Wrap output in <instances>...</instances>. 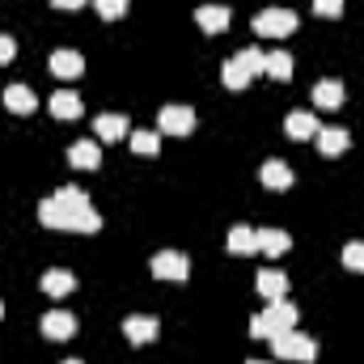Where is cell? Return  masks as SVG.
Segmentation results:
<instances>
[{
  "instance_id": "cell-1",
  "label": "cell",
  "mask_w": 364,
  "mask_h": 364,
  "mask_svg": "<svg viewBox=\"0 0 364 364\" xmlns=\"http://www.w3.org/2000/svg\"><path fill=\"white\" fill-rule=\"evenodd\" d=\"M292 322H296V309L279 296V301H272V305L250 322V335H255V339H275V335L292 331Z\"/></svg>"
},
{
  "instance_id": "cell-2",
  "label": "cell",
  "mask_w": 364,
  "mask_h": 364,
  "mask_svg": "<svg viewBox=\"0 0 364 364\" xmlns=\"http://www.w3.org/2000/svg\"><path fill=\"white\" fill-rule=\"evenodd\" d=\"M272 348H275V356H279V360H314V356H318L314 339H305V335H296V331H284V335H275Z\"/></svg>"
},
{
  "instance_id": "cell-3",
  "label": "cell",
  "mask_w": 364,
  "mask_h": 364,
  "mask_svg": "<svg viewBox=\"0 0 364 364\" xmlns=\"http://www.w3.org/2000/svg\"><path fill=\"white\" fill-rule=\"evenodd\" d=\"M292 30H296V13H288V9H267L255 17V34H263V38H284Z\"/></svg>"
},
{
  "instance_id": "cell-4",
  "label": "cell",
  "mask_w": 364,
  "mask_h": 364,
  "mask_svg": "<svg viewBox=\"0 0 364 364\" xmlns=\"http://www.w3.org/2000/svg\"><path fill=\"white\" fill-rule=\"evenodd\" d=\"M157 123H161V132H170V136H186V132L195 127V110H191V106H166Z\"/></svg>"
},
{
  "instance_id": "cell-5",
  "label": "cell",
  "mask_w": 364,
  "mask_h": 364,
  "mask_svg": "<svg viewBox=\"0 0 364 364\" xmlns=\"http://www.w3.org/2000/svg\"><path fill=\"white\" fill-rule=\"evenodd\" d=\"M186 272H191V263L182 259L178 250H161L153 259V275H161V279H186Z\"/></svg>"
},
{
  "instance_id": "cell-6",
  "label": "cell",
  "mask_w": 364,
  "mask_h": 364,
  "mask_svg": "<svg viewBox=\"0 0 364 364\" xmlns=\"http://www.w3.org/2000/svg\"><path fill=\"white\" fill-rule=\"evenodd\" d=\"M68 161H73L77 170H97V166H102V149H97L93 140H77V144L68 149Z\"/></svg>"
},
{
  "instance_id": "cell-7",
  "label": "cell",
  "mask_w": 364,
  "mask_h": 364,
  "mask_svg": "<svg viewBox=\"0 0 364 364\" xmlns=\"http://www.w3.org/2000/svg\"><path fill=\"white\" fill-rule=\"evenodd\" d=\"M195 21H199V30H208V34H220V30L229 26V9H225V4H203V9L195 13Z\"/></svg>"
},
{
  "instance_id": "cell-8",
  "label": "cell",
  "mask_w": 364,
  "mask_h": 364,
  "mask_svg": "<svg viewBox=\"0 0 364 364\" xmlns=\"http://www.w3.org/2000/svg\"><path fill=\"white\" fill-rule=\"evenodd\" d=\"M81 68H85V60H81L77 51H55V55H51V73H55L60 81H73V77H81Z\"/></svg>"
},
{
  "instance_id": "cell-9",
  "label": "cell",
  "mask_w": 364,
  "mask_h": 364,
  "mask_svg": "<svg viewBox=\"0 0 364 364\" xmlns=\"http://www.w3.org/2000/svg\"><path fill=\"white\" fill-rule=\"evenodd\" d=\"M73 331H77V318L64 314V309H55V314L43 318V335H47V339H68Z\"/></svg>"
},
{
  "instance_id": "cell-10",
  "label": "cell",
  "mask_w": 364,
  "mask_h": 364,
  "mask_svg": "<svg viewBox=\"0 0 364 364\" xmlns=\"http://www.w3.org/2000/svg\"><path fill=\"white\" fill-rule=\"evenodd\" d=\"M123 331H127V339H132V343H153V339H157V318L136 314V318H127V322H123Z\"/></svg>"
},
{
  "instance_id": "cell-11",
  "label": "cell",
  "mask_w": 364,
  "mask_h": 364,
  "mask_svg": "<svg viewBox=\"0 0 364 364\" xmlns=\"http://www.w3.org/2000/svg\"><path fill=\"white\" fill-rule=\"evenodd\" d=\"M97 136L102 140H123V136H132V127H127V119L123 114H97Z\"/></svg>"
},
{
  "instance_id": "cell-12",
  "label": "cell",
  "mask_w": 364,
  "mask_h": 364,
  "mask_svg": "<svg viewBox=\"0 0 364 364\" xmlns=\"http://www.w3.org/2000/svg\"><path fill=\"white\" fill-rule=\"evenodd\" d=\"M288 136H292V140H309V136H318V114L292 110V114H288Z\"/></svg>"
},
{
  "instance_id": "cell-13",
  "label": "cell",
  "mask_w": 364,
  "mask_h": 364,
  "mask_svg": "<svg viewBox=\"0 0 364 364\" xmlns=\"http://www.w3.org/2000/svg\"><path fill=\"white\" fill-rule=\"evenodd\" d=\"M318 149H322L326 157H339V153L348 149V132H343V127H318Z\"/></svg>"
},
{
  "instance_id": "cell-14",
  "label": "cell",
  "mask_w": 364,
  "mask_h": 364,
  "mask_svg": "<svg viewBox=\"0 0 364 364\" xmlns=\"http://www.w3.org/2000/svg\"><path fill=\"white\" fill-rule=\"evenodd\" d=\"M288 246H292V237H288L284 229H259V250H263V255L279 259V255H284Z\"/></svg>"
},
{
  "instance_id": "cell-15",
  "label": "cell",
  "mask_w": 364,
  "mask_h": 364,
  "mask_svg": "<svg viewBox=\"0 0 364 364\" xmlns=\"http://www.w3.org/2000/svg\"><path fill=\"white\" fill-rule=\"evenodd\" d=\"M229 250H233V255H255V250H259V233L246 229V225H237V229L229 233Z\"/></svg>"
},
{
  "instance_id": "cell-16",
  "label": "cell",
  "mask_w": 364,
  "mask_h": 364,
  "mask_svg": "<svg viewBox=\"0 0 364 364\" xmlns=\"http://www.w3.org/2000/svg\"><path fill=\"white\" fill-rule=\"evenodd\" d=\"M4 106L17 110V114H30L38 102H34V93L26 90V85H9V90H4Z\"/></svg>"
},
{
  "instance_id": "cell-17",
  "label": "cell",
  "mask_w": 364,
  "mask_h": 364,
  "mask_svg": "<svg viewBox=\"0 0 364 364\" xmlns=\"http://www.w3.org/2000/svg\"><path fill=\"white\" fill-rule=\"evenodd\" d=\"M51 114H60V119H77L81 114V97L73 90H60L55 97H51Z\"/></svg>"
},
{
  "instance_id": "cell-18",
  "label": "cell",
  "mask_w": 364,
  "mask_h": 364,
  "mask_svg": "<svg viewBox=\"0 0 364 364\" xmlns=\"http://www.w3.org/2000/svg\"><path fill=\"white\" fill-rule=\"evenodd\" d=\"M55 203L68 212V220H73V212H81V208H90V199H85V191H77V186H60L55 191Z\"/></svg>"
},
{
  "instance_id": "cell-19",
  "label": "cell",
  "mask_w": 364,
  "mask_h": 364,
  "mask_svg": "<svg viewBox=\"0 0 364 364\" xmlns=\"http://www.w3.org/2000/svg\"><path fill=\"white\" fill-rule=\"evenodd\" d=\"M38 220H43L47 229H68V212H64L55 199H43V203H38Z\"/></svg>"
},
{
  "instance_id": "cell-20",
  "label": "cell",
  "mask_w": 364,
  "mask_h": 364,
  "mask_svg": "<svg viewBox=\"0 0 364 364\" xmlns=\"http://www.w3.org/2000/svg\"><path fill=\"white\" fill-rule=\"evenodd\" d=\"M259 292H263L267 301H279V296L288 292V279H284V272H259Z\"/></svg>"
},
{
  "instance_id": "cell-21",
  "label": "cell",
  "mask_w": 364,
  "mask_h": 364,
  "mask_svg": "<svg viewBox=\"0 0 364 364\" xmlns=\"http://www.w3.org/2000/svg\"><path fill=\"white\" fill-rule=\"evenodd\" d=\"M314 102H318L322 110H335V106L343 102V85H339V81H318V90H314Z\"/></svg>"
},
{
  "instance_id": "cell-22",
  "label": "cell",
  "mask_w": 364,
  "mask_h": 364,
  "mask_svg": "<svg viewBox=\"0 0 364 364\" xmlns=\"http://www.w3.org/2000/svg\"><path fill=\"white\" fill-rule=\"evenodd\" d=\"M263 182H267L272 191H288V186H292V170H288L284 161H267V166H263Z\"/></svg>"
},
{
  "instance_id": "cell-23",
  "label": "cell",
  "mask_w": 364,
  "mask_h": 364,
  "mask_svg": "<svg viewBox=\"0 0 364 364\" xmlns=\"http://www.w3.org/2000/svg\"><path fill=\"white\" fill-rule=\"evenodd\" d=\"M43 292H47V296H68V292H73V275L60 272V267L47 272L43 275Z\"/></svg>"
},
{
  "instance_id": "cell-24",
  "label": "cell",
  "mask_w": 364,
  "mask_h": 364,
  "mask_svg": "<svg viewBox=\"0 0 364 364\" xmlns=\"http://www.w3.org/2000/svg\"><path fill=\"white\" fill-rule=\"evenodd\" d=\"M263 73L275 77V81H288V77H292V55H288V51H272L267 64H263Z\"/></svg>"
},
{
  "instance_id": "cell-25",
  "label": "cell",
  "mask_w": 364,
  "mask_h": 364,
  "mask_svg": "<svg viewBox=\"0 0 364 364\" xmlns=\"http://www.w3.org/2000/svg\"><path fill=\"white\" fill-rule=\"evenodd\" d=\"M220 81H225L229 90H246V85H250V77H246V68H242L237 60H229V64L220 68Z\"/></svg>"
},
{
  "instance_id": "cell-26",
  "label": "cell",
  "mask_w": 364,
  "mask_h": 364,
  "mask_svg": "<svg viewBox=\"0 0 364 364\" xmlns=\"http://www.w3.org/2000/svg\"><path fill=\"white\" fill-rule=\"evenodd\" d=\"M132 149L144 153V157H153V153L161 149V136H157V132H132Z\"/></svg>"
},
{
  "instance_id": "cell-27",
  "label": "cell",
  "mask_w": 364,
  "mask_h": 364,
  "mask_svg": "<svg viewBox=\"0 0 364 364\" xmlns=\"http://www.w3.org/2000/svg\"><path fill=\"white\" fill-rule=\"evenodd\" d=\"M237 64H242V68H246V77H250V81H255V77H259V73H263V64H267V55H259V51H255V47H246V51H242V55H237Z\"/></svg>"
},
{
  "instance_id": "cell-28",
  "label": "cell",
  "mask_w": 364,
  "mask_h": 364,
  "mask_svg": "<svg viewBox=\"0 0 364 364\" xmlns=\"http://www.w3.org/2000/svg\"><path fill=\"white\" fill-rule=\"evenodd\" d=\"M343 267L364 272V242H348V246H343Z\"/></svg>"
},
{
  "instance_id": "cell-29",
  "label": "cell",
  "mask_w": 364,
  "mask_h": 364,
  "mask_svg": "<svg viewBox=\"0 0 364 364\" xmlns=\"http://www.w3.org/2000/svg\"><path fill=\"white\" fill-rule=\"evenodd\" d=\"M93 4H97V13H102V17H110V21L127 13V0H93Z\"/></svg>"
},
{
  "instance_id": "cell-30",
  "label": "cell",
  "mask_w": 364,
  "mask_h": 364,
  "mask_svg": "<svg viewBox=\"0 0 364 364\" xmlns=\"http://www.w3.org/2000/svg\"><path fill=\"white\" fill-rule=\"evenodd\" d=\"M314 9H318L322 17H339V13H343V0H314Z\"/></svg>"
},
{
  "instance_id": "cell-31",
  "label": "cell",
  "mask_w": 364,
  "mask_h": 364,
  "mask_svg": "<svg viewBox=\"0 0 364 364\" xmlns=\"http://www.w3.org/2000/svg\"><path fill=\"white\" fill-rule=\"evenodd\" d=\"M13 51H17V47H13V38H9V34H0V64H9V60H13Z\"/></svg>"
},
{
  "instance_id": "cell-32",
  "label": "cell",
  "mask_w": 364,
  "mask_h": 364,
  "mask_svg": "<svg viewBox=\"0 0 364 364\" xmlns=\"http://www.w3.org/2000/svg\"><path fill=\"white\" fill-rule=\"evenodd\" d=\"M85 0H55V9H81Z\"/></svg>"
},
{
  "instance_id": "cell-33",
  "label": "cell",
  "mask_w": 364,
  "mask_h": 364,
  "mask_svg": "<svg viewBox=\"0 0 364 364\" xmlns=\"http://www.w3.org/2000/svg\"><path fill=\"white\" fill-rule=\"evenodd\" d=\"M250 364H267V360H250Z\"/></svg>"
},
{
  "instance_id": "cell-34",
  "label": "cell",
  "mask_w": 364,
  "mask_h": 364,
  "mask_svg": "<svg viewBox=\"0 0 364 364\" xmlns=\"http://www.w3.org/2000/svg\"><path fill=\"white\" fill-rule=\"evenodd\" d=\"M64 364H81V360H64Z\"/></svg>"
},
{
  "instance_id": "cell-35",
  "label": "cell",
  "mask_w": 364,
  "mask_h": 364,
  "mask_svg": "<svg viewBox=\"0 0 364 364\" xmlns=\"http://www.w3.org/2000/svg\"><path fill=\"white\" fill-rule=\"evenodd\" d=\"M0 314H4V305H0Z\"/></svg>"
}]
</instances>
